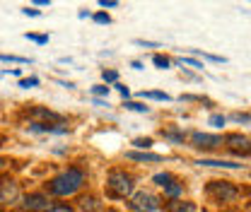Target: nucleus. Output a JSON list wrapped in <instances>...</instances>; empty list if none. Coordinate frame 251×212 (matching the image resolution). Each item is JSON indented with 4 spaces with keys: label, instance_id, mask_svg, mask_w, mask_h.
I'll use <instances>...</instances> for the list:
<instances>
[{
    "label": "nucleus",
    "instance_id": "f257e3e1",
    "mask_svg": "<svg viewBox=\"0 0 251 212\" xmlns=\"http://www.w3.org/2000/svg\"><path fill=\"white\" fill-rule=\"evenodd\" d=\"M82 183H85V171L73 166V169L58 174L56 179H51V183H49V193H51V195H73Z\"/></svg>",
    "mask_w": 251,
    "mask_h": 212
},
{
    "label": "nucleus",
    "instance_id": "f03ea898",
    "mask_svg": "<svg viewBox=\"0 0 251 212\" xmlns=\"http://www.w3.org/2000/svg\"><path fill=\"white\" fill-rule=\"evenodd\" d=\"M106 188H109V195L126 198L133 190V176H128L126 171H111L109 179H106Z\"/></svg>",
    "mask_w": 251,
    "mask_h": 212
},
{
    "label": "nucleus",
    "instance_id": "7ed1b4c3",
    "mask_svg": "<svg viewBox=\"0 0 251 212\" xmlns=\"http://www.w3.org/2000/svg\"><path fill=\"white\" fill-rule=\"evenodd\" d=\"M130 208H133L135 212H157V210H159V200H157L152 193L140 190V193H135V195H133Z\"/></svg>",
    "mask_w": 251,
    "mask_h": 212
},
{
    "label": "nucleus",
    "instance_id": "20e7f679",
    "mask_svg": "<svg viewBox=\"0 0 251 212\" xmlns=\"http://www.w3.org/2000/svg\"><path fill=\"white\" fill-rule=\"evenodd\" d=\"M208 193H213V195H215L218 200H222V203L234 200V198L239 195V190H237L229 181H213L210 186H208Z\"/></svg>",
    "mask_w": 251,
    "mask_h": 212
},
{
    "label": "nucleus",
    "instance_id": "39448f33",
    "mask_svg": "<svg viewBox=\"0 0 251 212\" xmlns=\"http://www.w3.org/2000/svg\"><path fill=\"white\" fill-rule=\"evenodd\" d=\"M191 142L198 150H215V147L222 145V138L220 135H208V133H193L191 135Z\"/></svg>",
    "mask_w": 251,
    "mask_h": 212
},
{
    "label": "nucleus",
    "instance_id": "423d86ee",
    "mask_svg": "<svg viewBox=\"0 0 251 212\" xmlns=\"http://www.w3.org/2000/svg\"><path fill=\"white\" fill-rule=\"evenodd\" d=\"M17 195H20L17 183L10 181V179L0 181V205H12V203L17 200Z\"/></svg>",
    "mask_w": 251,
    "mask_h": 212
},
{
    "label": "nucleus",
    "instance_id": "0eeeda50",
    "mask_svg": "<svg viewBox=\"0 0 251 212\" xmlns=\"http://www.w3.org/2000/svg\"><path fill=\"white\" fill-rule=\"evenodd\" d=\"M227 147L232 152H242V154H251V140L244 135H227Z\"/></svg>",
    "mask_w": 251,
    "mask_h": 212
},
{
    "label": "nucleus",
    "instance_id": "6e6552de",
    "mask_svg": "<svg viewBox=\"0 0 251 212\" xmlns=\"http://www.w3.org/2000/svg\"><path fill=\"white\" fill-rule=\"evenodd\" d=\"M49 205V200H46V195H41V193H31V195H27L25 198V210H44Z\"/></svg>",
    "mask_w": 251,
    "mask_h": 212
},
{
    "label": "nucleus",
    "instance_id": "1a4fd4ad",
    "mask_svg": "<svg viewBox=\"0 0 251 212\" xmlns=\"http://www.w3.org/2000/svg\"><path fill=\"white\" fill-rule=\"evenodd\" d=\"M126 157L128 159H135V162H162V157L152 154V152H128Z\"/></svg>",
    "mask_w": 251,
    "mask_h": 212
},
{
    "label": "nucleus",
    "instance_id": "9d476101",
    "mask_svg": "<svg viewBox=\"0 0 251 212\" xmlns=\"http://www.w3.org/2000/svg\"><path fill=\"white\" fill-rule=\"evenodd\" d=\"M201 166H222V169H239L242 164L237 162H222V159H201Z\"/></svg>",
    "mask_w": 251,
    "mask_h": 212
},
{
    "label": "nucleus",
    "instance_id": "9b49d317",
    "mask_svg": "<svg viewBox=\"0 0 251 212\" xmlns=\"http://www.w3.org/2000/svg\"><path fill=\"white\" fill-rule=\"evenodd\" d=\"M167 210L169 212H196V205L193 203H184V200H172L167 205Z\"/></svg>",
    "mask_w": 251,
    "mask_h": 212
},
{
    "label": "nucleus",
    "instance_id": "f8f14e48",
    "mask_svg": "<svg viewBox=\"0 0 251 212\" xmlns=\"http://www.w3.org/2000/svg\"><path fill=\"white\" fill-rule=\"evenodd\" d=\"M80 208L85 212H101V203H97L94 198H82L80 200Z\"/></svg>",
    "mask_w": 251,
    "mask_h": 212
},
{
    "label": "nucleus",
    "instance_id": "ddd939ff",
    "mask_svg": "<svg viewBox=\"0 0 251 212\" xmlns=\"http://www.w3.org/2000/svg\"><path fill=\"white\" fill-rule=\"evenodd\" d=\"M140 96H143V99H155V101H169V99H172V96L164 94V92H143Z\"/></svg>",
    "mask_w": 251,
    "mask_h": 212
},
{
    "label": "nucleus",
    "instance_id": "4468645a",
    "mask_svg": "<svg viewBox=\"0 0 251 212\" xmlns=\"http://www.w3.org/2000/svg\"><path fill=\"white\" fill-rule=\"evenodd\" d=\"M155 183L157 186H162V188H167V186H172V183H174V176H172V174H157Z\"/></svg>",
    "mask_w": 251,
    "mask_h": 212
},
{
    "label": "nucleus",
    "instance_id": "2eb2a0df",
    "mask_svg": "<svg viewBox=\"0 0 251 212\" xmlns=\"http://www.w3.org/2000/svg\"><path fill=\"white\" fill-rule=\"evenodd\" d=\"M124 106L126 109H130V111H143V114H148V111H150L145 104H138V101H126Z\"/></svg>",
    "mask_w": 251,
    "mask_h": 212
},
{
    "label": "nucleus",
    "instance_id": "dca6fc26",
    "mask_svg": "<svg viewBox=\"0 0 251 212\" xmlns=\"http://www.w3.org/2000/svg\"><path fill=\"white\" fill-rule=\"evenodd\" d=\"M208 123H210L213 128H222V125L227 123V118H225V116H220V114H213V116L208 118Z\"/></svg>",
    "mask_w": 251,
    "mask_h": 212
},
{
    "label": "nucleus",
    "instance_id": "f3484780",
    "mask_svg": "<svg viewBox=\"0 0 251 212\" xmlns=\"http://www.w3.org/2000/svg\"><path fill=\"white\" fill-rule=\"evenodd\" d=\"M162 135H164L167 140H174V142H181V140H184V135H181V133H174V130H167V133H162Z\"/></svg>",
    "mask_w": 251,
    "mask_h": 212
},
{
    "label": "nucleus",
    "instance_id": "a211bd4d",
    "mask_svg": "<svg viewBox=\"0 0 251 212\" xmlns=\"http://www.w3.org/2000/svg\"><path fill=\"white\" fill-rule=\"evenodd\" d=\"M133 145H135V147H143V150H148V147L152 145V140H150V138H138V140H133Z\"/></svg>",
    "mask_w": 251,
    "mask_h": 212
},
{
    "label": "nucleus",
    "instance_id": "6ab92c4d",
    "mask_svg": "<svg viewBox=\"0 0 251 212\" xmlns=\"http://www.w3.org/2000/svg\"><path fill=\"white\" fill-rule=\"evenodd\" d=\"M152 63H155L157 68H162V70H167V68H169V58H164V56H155Z\"/></svg>",
    "mask_w": 251,
    "mask_h": 212
},
{
    "label": "nucleus",
    "instance_id": "aec40b11",
    "mask_svg": "<svg viewBox=\"0 0 251 212\" xmlns=\"http://www.w3.org/2000/svg\"><path fill=\"white\" fill-rule=\"evenodd\" d=\"M39 85V77H25L20 80V87H36Z\"/></svg>",
    "mask_w": 251,
    "mask_h": 212
},
{
    "label": "nucleus",
    "instance_id": "412c9836",
    "mask_svg": "<svg viewBox=\"0 0 251 212\" xmlns=\"http://www.w3.org/2000/svg\"><path fill=\"white\" fill-rule=\"evenodd\" d=\"M29 41H36V44H49V36H41V34H27Z\"/></svg>",
    "mask_w": 251,
    "mask_h": 212
},
{
    "label": "nucleus",
    "instance_id": "4be33fe9",
    "mask_svg": "<svg viewBox=\"0 0 251 212\" xmlns=\"http://www.w3.org/2000/svg\"><path fill=\"white\" fill-rule=\"evenodd\" d=\"M232 121H237V123H251V116H249V114H232Z\"/></svg>",
    "mask_w": 251,
    "mask_h": 212
},
{
    "label": "nucleus",
    "instance_id": "5701e85b",
    "mask_svg": "<svg viewBox=\"0 0 251 212\" xmlns=\"http://www.w3.org/2000/svg\"><path fill=\"white\" fill-rule=\"evenodd\" d=\"M164 190H167V195H179V193H181V186H179V183H172V186H167Z\"/></svg>",
    "mask_w": 251,
    "mask_h": 212
},
{
    "label": "nucleus",
    "instance_id": "b1692460",
    "mask_svg": "<svg viewBox=\"0 0 251 212\" xmlns=\"http://www.w3.org/2000/svg\"><path fill=\"white\" fill-rule=\"evenodd\" d=\"M181 65H191V68H196V70H201L203 68V63H198V61H193V58H181Z\"/></svg>",
    "mask_w": 251,
    "mask_h": 212
},
{
    "label": "nucleus",
    "instance_id": "393cba45",
    "mask_svg": "<svg viewBox=\"0 0 251 212\" xmlns=\"http://www.w3.org/2000/svg\"><path fill=\"white\" fill-rule=\"evenodd\" d=\"M94 20H97L99 24H109V22H111V17H109V15H104V12H99V15H94Z\"/></svg>",
    "mask_w": 251,
    "mask_h": 212
},
{
    "label": "nucleus",
    "instance_id": "a878e982",
    "mask_svg": "<svg viewBox=\"0 0 251 212\" xmlns=\"http://www.w3.org/2000/svg\"><path fill=\"white\" fill-rule=\"evenodd\" d=\"M44 212H75L73 208H68V205H56V208H49V210Z\"/></svg>",
    "mask_w": 251,
    "mask_h": 212
},
{
    "label": "nucleus",
    "instance_id": "bb28decb",
    "mask_svg": "<svg viewBox=\"0 0 251 212\" xmlns=\"http://www.w3.org/2000/svg\"><path fill=\"white\" fill-rule=\"evenodd\" d=\"M116 77H119V75H116L114 70H109V72H104V80H106V82H116Z\"/></svg>",
    "mask_w": 251,
    "mask_h": 212
},
{
    "label": "nucleus",
    "instance_id": "cd10ccee",
    "mask_svg": "<svg viewBox=\"0 0 251 212\" xmlns=\"http://www.w3.org/2000/svg\"><path fill=\"white\" fill-rule=\"evenodd\" d=\"M0 61H15V63H27V58H17V56H0Z\"/></svg>",
    "mask_w": 251,
    "mask_h": 212
},
{
    "label": "nucleus",
    "instance_id": "c85d7f7f",
    "mask_svg": "<svg viewBox=\"0 0 251 212\" xmlns=\"http://www.w3.org/2000/svg\"><path fill=\"white\" fill-rule=\"evenodd\" d=\"M92 92H94V94H109V87H104V85H97Z\"/></svg>",
    "mask_w": 251,
    "mask_h": 212
},
{
    "label": "nucleus",
    "instance_id": "c756f323",
    "mask_svg": "<svg viewBox=\"0 0 251 212\" xmlns=\"http://www.w3.org/2000/svg\"><path fill=\"white\" fill-rule=\"evenodd\" d=\"M22 12H25V15H29V17H36V15H39V10H34V7H25Z\"/></svg>",
    "mask_w": 251,
    "mask_h": 212
},
{
    "label": "nucleus",
    "instance_id": "7c9ffc66",
    "mask_svg": "<svg viewBox=\"0 0 251 212\" xmlns=\"http://www.w3.org/2000/svg\"><path fill=\"white\" fill-rule=\"evenodd\" d=\"M99 5H101V7H116V0H101Z\"/></svg>",
    "mask_w": 251,
    "mask_h": 212
},
{
    "label": "nucleus",
    "instance_id": "2f4dec72",
    "mask_svg": "<svg viewBox=\"0 0 251 212\" xmlns=\"http://www.w3.org/2000/svg\"><path fill=\"white\" fill-rule=\"evenodd\" d=\"M116 90L121 92L124 96H128V94H130V92H128V87H126V85H116Z\"/></svg>",
    "mask_w": 251,
    "mask_h": 212
},
{
    "label": "nucleus",
    "instance_id": "473e14b6",
    "mask_svg": "<svg viewBox=\"0 0 251 212\" xmlns=\"http://www.w3.org/2000/svg\"><path fill=\"white\" fill-rule=\"evenodd\" d=\"M5 166H7V159H5V157H0V169H5Z\"/></svg>",
    "mask_w": 251,
    "mask_h": 212
}]
</instances>
